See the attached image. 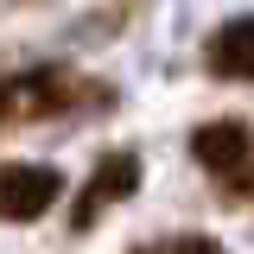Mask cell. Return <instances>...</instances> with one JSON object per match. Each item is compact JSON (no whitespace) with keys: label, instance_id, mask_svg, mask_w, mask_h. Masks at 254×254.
Here are the masks:
<instances>
[{"label":"cell","instance_id":"1","mask_svg":"<svg viewBox=\"0 0 254 254\" xmlns=\"http://www.w3.org/2000/svg\"><path fill=\"white\" fill-rule=\"evenodd\" d=\"M190 153H197V165H203L222 190H235L242 178H248V165H254V127H242V121H203L197 133H190Z\"/></svg>","mask_w":254,"mask_h":254},{"label":"cell","instance_id":"2","mask_svg":"<svg viewBox=\"0 0 254 254\" xmlns=\"http://www.w3.org/2000/svg\"><path fill=\"white\" fill-rule=\"evenodd\" d=\"M19 102H26V115H70L83 102H108V89L89 83V76H76L70 64H45V70L19 76Z\"/></svg>","mask_w":254,"mask_h":254},{"label":"cell","instance_id":"3","mask_svg":"<svg viewBox=\"0 0 254 254\" xmlns=\"http://www.w3.org/2000/svg\"><path fill=\"white\" fill-rule=\"evenodd\" d=\"M64 197V178L51 165H0V222H38Z\"/></svg>","mask_w":254,"mask_h":254},{"label":"cell","instance_id":"4","mask_svg":"<svg viewBox=\"0 0 254 254\" xmlns=\"http://www.w3.org/2000/svg\"><path fill=\"white\" fill-rule=\"evenodd\" d=\"M133 185H140V159L121 153V146H115V153H102V159H95V172H89V185L76 190V210H70V222H76V229H89V222L102 216L108 203L133 197Z\"/></svg>","mask_w":254,"mask_h":254},{"label":"cell","instance_id":"5","mask_svg":"<svg viewBox=\"0 0 254 254\" xmlns=\"http://www.w3.org/2000/svg\"><path fill=\"white\" fill-rule=\"evenodd\" d=\"M203 64H210V76H222V83H254V13H242V19H229V26L210 32Z\"/></svg>","mask_w":254,"mask_h":254},{"label":"cell","instance_id":"6","mask_svg":"<svg viewBox=\"0 0 254 254\" xmlns=\"http://www.w3.org/2000/svg\"><path fill=\"white\" fill-rule=\"evenodd\" d=\"M13 102H19V76H0V121H6Z\"/></svg>","mask_w":254,"mask_h":254},{"label":"cell","instance_id":"7","mask_svg":"<svg viewBox=\"0 0 254 254\" xmlns=\"http://www.w3.org/2000/svg\"><path fill=\"white\" fill-rule=\"evenodd\" d=\"M235 190H242V197H248V203H254V165H248V178H242V185H235Z\"/></svg>","mask_w":254,"mask_h":254}]
</instances>
